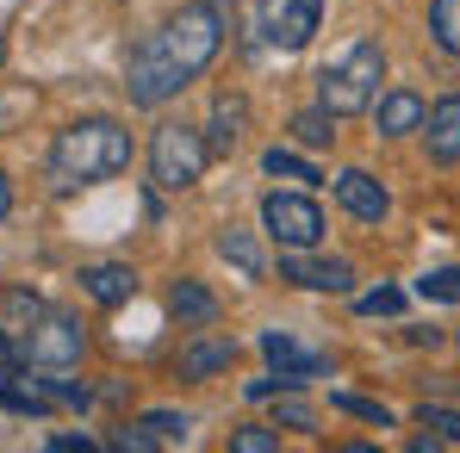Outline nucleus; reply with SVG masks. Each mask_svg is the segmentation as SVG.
<instances>
[{"label":"nucleus","mask_w":460,"mask_h":453,"mask_svg":"<svg viewBox=\"0 0 460 453\" xmlns=\"http://www.w3.org/2000/svg\"><path fill=\"white\" fill-rule=\"evenodd\" d=\"M218 44H225V0H187V6H174L150 38L131 50V63H125V100L137 112L168 106L181 87H193L212 69Z\"/></svg>","instance_id":"f257e3e1"},{"label":"nucleus","mask_w":460,"mask_h":453,"mask_svg":"<svg viewBox=\"0 0 460 453\" xmlns=\"http://www.w3.org/2000/svg\"><path fill=\"white\" fill-rule=\"evenodd\" d=\"M119 168H131V131L119 118H75L50 137L44 150V180L50 193H81V187H100L112 180Z\"/></svg>","instance_id":"f03ea898"},{"label":"nucleus","mask_w":460,"mask_h":453,"mask_svg":"<svg viewBox=\"0 0 460 453\" xmlns=\"http://www.w3.org/2000/svg\"><path fill=\"white\" fill-rule=\"evenodd\" d=\"M380 81H385V50L374 44V38H355L336 63H323V69H317V106H323V112H336V118L374 112Z\"/></svg>","instance_id":"7ed1b4c3"},{"label":"nucleus","mask_w":460,"mask_h":453,"mask_svg":"<svg viewBox=\"0 0 460 453\" xmlns=\"http://www.w3.org/2000/svg\"><path fill=\"white\" fill-rule=\"evenodd\" d=\"M13 348H19V367H25V373H63V367H75L81 354H87V329H81V317L44 304V310L13 335Z\"/></svg>","instance_id":"20e7f679"},{"label":"nucleus","mask_w":460,"mask_h":453,"mask_svg":"<svg viewBox=\"0 0 460 453\" xmlns=\"http://www.w3.org/2000/svg\"><path fill=\"white\" fill-rule=\"evenodd\" d=\"M206 161H212L206 131H193V125H155V137H150V187L187 193V187H199Z\"/></svg>","instance_id":"39448f33"},{"label":"nucleus","mask_w":460,"mask_h":453,"mask_svg":"<svg viewBox=\"0 0 460 453\" xmlns=\"http://www.w3.org/2000/svg\"><path fill=\"white\" fill-rule=\"evenodd\" d=\"M323 25V0H255V38L280 57L305 50Z\"/></svg>","instance_id":"423d86ee"},{"label":"nucleus","mask_w":460,"mask_h":453,"mask_svg":"<svg viewBox=\"0 0 460 453\" xmlns=\"http://www.w3.org/2000/svg\"><path fill=\"white\" fill-rule=\"evenodd\" d=\"M261 224L280 248H317L323 242V212L311 193H268L261 199Z\"/></svg>","instance_id":"0eeeda50"},{"label":"nucleus","mask_w":460,"mask_h":453,"mask_svg":"<svg viewBox=\"0 0 460 453\" xmlns=\"http://www.w3.org/2000/svg\"><path fill=\"white\" fill-rule=\"evenodd\" d=\"M280 280L305 286V292H349L355 267L342 255H311V248H280Z\"/></svg>","instance_id":"6e6552de"},{"label":"nucleus","mask_w":460,"mask_h":453,"mask_svg":"<svg viewBox=\"0 0 460 453\" xmlns=\"http://www.w3.org/2000/svg\"><path fill=\"white\" fill-rule=\"evenodd\" d=\"M336 205L355 218V224H385V212H392V193H385L380 180L367 174V168H342L336 174Z\"/></svg>","instance_id":"1a4fd4ad"},{"label":"nucleus","mask_w":460,"mask_h":453,"mask_svg":"<svg viewBox=\"0 0 460 453\" xmlns=\"http://www.w3.org/2000/svg\"><path fill=\"white\" fill-rule=\"evenodd\" d=\"M261 354H268V367L287 379V385H311V379H323V354L299 348L287 329H261Z\"/></svg>","instance_id":"9d476101"},{"label":"nucleus","mask_w":460,"mask_h":453,"mask_svg":"<svg viewBox=\"0 0 460 453\" xmlns=\"http://www.w3.org/2000/svg\"><path fill=\"white\" fill-rule=\"evenodd\" d=\"M423 144H429V161L460 168V93H442V100L423 112Z\"/></svg>","instance_id":"9b49d317"},{"label":"nucleus","mask_w":460,"mask_h":453,"mask_svg":"<svg viewBox=\"0 0 460 453\" xmlns=\"http://www.w3.org/2000/svg\"><path fill=\"white\" fill-rule=\"evenodd\" d=\"M81 292L93 304H106V310H119V304L137 299V267H125V261H93V267H81Z\"/></svg>","instance_id":"f8f14e48"},{"label":"nucleus","mask_w":460,"mask_h":453,"mask_svg":"<svg viewBox=\"0 0 460 453\" xmlns=\"http://www.w3.org/2000/svg\"><path fill=\"white\" fill-rule=\"evenodd\" d=\"M230 367H236V342L230 335H193L174 354V373L181 379H212V373H230Z\"/></svg>","instance_id":"ddd939ff"},{"label":"nucleus","mask_w":460,"mask_h":453,"mask_svg":"<svg viewBox=\"0 0 460 453\" xmlns=\"http://www.w3.org/2000/svg\"><path fill=\"white\" fill-rule=\"evenodd\" d=\"M374 118H380V137H411V131H423V100L411 87H392L374 100Z\"/></svg>","instance_id":"4468645a"},{"label":"nucleus","mask_w":460,"mask_h":453,"mask_svg":"<svg viewBox=\"0 0 460 453\" xmlns=\"http://www.w3.org/2000/svg\"><path fill=\"white\" fill-rule=\"evenodd\" d=\"M243 125H249V106L236 100V93H218L212 100V131H206V150L212 155H230L243 144Z\"/></svg>","instance_id":"2eb2a0df"},{"label":"nucleus","mask_w":460,"mask_h":453,"mask_svg":"<svg viewBox=\"0 0 460 453\" xmlns=\"http://www.w3.org/2000/svg\"><path fill=\"white\" fill-rule=\"evenodd\" d=\"M168 310H174L187 329H206V323H218V299H212L199 280H174V286H168Z\"/></svg>","instance_id":"dca6fc26"},{"label":"nucleus","mask_w":460,"mask_h":453,"mask_svg":"<svg viewBox=\"0 0 460 453\" xmlns=\"http://www.w3.org/2000/svg\"><path fill=\"white\" fill-rule=\"evenodd\" d=\"M0 404L19 410V416H50V410H57V397H50L38 379H13V367H0Z\"/></svg>","instance_id":"f3484780"},{"label":"nucleus","mask_w":460,"mask_h":453,"mask_svg":"<svg viewBox=\"0 0 460 453\" xmlns=\"http://www.w3.org/2000/svg\"><path fill=\"white\" fill-rule=\"evenodd\" d=\"M218 255H225L243 280H261V248L249 242V230H218Z\"/></svg>","instance_id":"a211bd4d"},{"label":"nucleus","mask_w":460,"mask_h":453,"mask_svg":"<svg viewBox=\"0 0 460 453\" xmlns=\"http://www.w3.org/2000/svg\"><path fill=\"white\" fill-rule=\"evenodd\" d=\"M429 38L460 63V0H429Z\"/></svg>","instance_id":"6ab92c4d"},{"label":"nucleus","mask_w":460,"mask_h":453,"mask_svg":"<svg viewBox=\"0 0 460 453\" xmlns=\"http://www.w3.org/2000/svg\"><path fill=\"white\" fill-rule=\"evenodd\" d=\"M293 137H299L305 150H330V144H336V112H323V106L299 112V118H293Z\"/></svg>","instance_id":"aec40b11"},{"label":"nucleus","mask_w":460,"mask_h":453,"mask_svg":"<svg viewBox=\"0 0 460 453\" xmlns=\"http://www.w3.org/2000/svg\"><path fill=\"white\" fill-rule=\"evenodd\" d=\"M330 410H342V416H355V423H374V429H392V410H385L380 397H355V391H336V397H330Z\"/></svg>","instance_id":"412c9836"},{"label":"nucleus","mask_w":460,"mask_h":453,"mask_svg":"<svg viewBox=\"0 0 460 453\" xmlns=\"http://www.w3.org/2000/svg\"><path fill=\"white\" fill-rule=\"evenodd\" d=\"M261 168H268L274 180H299V187H317V168H311V161H299L293 150H268V155H261Z\"/></svg>","instance_id":"4be33fe9"},{"label":"nucleus","mask_w":460,"mask_h":453,"mask_svg":"<svg viewBox=\"0 0 460 453\" xmlns=\"http://www.w3.org/2000/svg\"><path fill=\"white\" fill-rule=\"evenodd\" d=\"M417 292H423L429 304H460V267H436V274H423Z\"/></svg>","instance_id":"5701e85b"},{"label":"nucleus","mask_w":460,"mask_h":453,"mask_svg":"<svg viewBox=\"0 0 460 453\" xmlns=\"http://www.w3.org/2000/svg\"><path fill=\"white\" fill-rule=\"evenodd\" d=\"M355 310H361V317H398V310H404V292H398V286H374V292L355 299Z\"/></svg>","instance_id":"b1692460"},{"label":"nucleus","mask_w":460,"mask_h":453,"mask_svg":"<svg viewBox=\"0 0 460 453\" xmlns=\"http://www.w3.org/2000/svg\"><path fill=\"white\" fill-rule=\"evenodd\" d=\"M144 429H150L155 441H187L193 416H174V410H150V416H144Z\"/></svg>","instance_id":"393cba45"},{"label":"nucleus","mask_w":460,"mask_h":453,"mask_svg":"<svg viewBox=\"0 0 460 453\" xmlns=\"http://www.w3.org/2000/svg\"><path fill=\"white\" fill-rule=\"evenodd\" d=\"M417 423H423V429H442V441H455V448H460V410L423 404V410H417Z\"/></svg>","instance_id":"a878e982"},{"label":"nucleus","mask_w":460,"mask_h":453,"mask_svg":"<svg viewBox=\"0 0 460 453\" xmlns=\"http://www.w3.org/2000/svg\"><path fill=\"white\" fill-rule=\"evenodd\" d=\"M280 435L274 429H230V453H274Z\"/></svg>","instance_id":"bb28decb"},{"label":"nucleus","mask_w":460,"mask_h":453,"mask_svg":"<svg viewBox=\"0 0 460 453\" xmlns=\"http://www.w3.org/2000/svg\"><path fill=\"white\" fill-rule=\"evenodd\" d=\"M112 448H119V453H155V448H162V441H155V435H150V429H144V423H137V429L125 423V429L112 435Z\"/></svg>","instance_id":"cd10ccee"},{"label":"nucleus","mask_w":460,"mask_h":453,"mask_svg":"<svg viewBox=\"0 0 460 453\" xmlns=\"http://www.w3.org/2000/svg\"><path fill=\"white\" fill-rule=\"evenodd\" d=\"M93 435H50V453H93Z\"/></svg>","instance_id":"c85d7f7f"},{"label":"nucleus","mask_w":460,"mask_h":453,"mask_svg":"<svg viewBox=\"0 0 460 453\" xmlns=\"http://www.w3.org/2000/svg\"><path fill=\"white\" fill-rule=\"evenodd\" d=\"M274 423H287V429H311V410H305V404H293V397H287V404L274 410Z\"/></svg>","instance_id":"c756f323"},{"label":"nucleus","mask_w":460,"mask_h":453,"mask_svg":"<svg viewBox=\"0 0 460 453\" xmlns=\"http://www.w3.org/2000/svg\"><path fill=\"white\" fill-rule=\"evenodd\" d=\"M13 218V180H6V168H0V224Z\"/></svg>","instance_id":"7c9ffc66"},{"label":"nucleus","mask_w":460,"mask_h":453,"mask_svg":"<svg viewBox=\"0 0 460 453\" xmlns=\"http://www.w3.org/2000/svg\"><path fill=\"white\" fill-rule=\"evenodd\" d=\"M0 63H6V38H0Z\"/></svg>","instance_id":"2f4dec72"}]
</instances>
